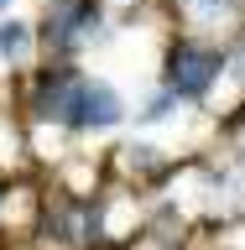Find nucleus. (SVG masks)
Segmentation results:
<instances>
[{
  "mask_svg": "<svg viewBox=\"0 0 245 250\" xmlns=\"http://www.w3.org/2000/svg\"><path fill=\"white\" fill-rule=\"evenodd\" d=\"M26 52H31V31L21 26V21H0V58L21 62Z\"/></svg>",
  "mask_w": 245,
  "mask_h": 250,
  "instance_id": "nucleus-3",
  "label": "nucleus"
},
{
  "mask_svg": "<svg viewBox=\"0 0 245 250\" xmlns=\"http://www.w3.org/2000/svg\"><path fill=\"white\" fill-rule=\"evenodd\" d=\"M167 109H172V94L162 89V94H156V99H152V104L141 109V120H162V115H167Z\"/></svg>",
  "mask_w": 245,
  "mask_h": 250,
  "instance_id": "nucleus-4",
  "label": "nucleus"
},
{
  "mask_svg": "<svg viewBox=\"0 0 245 250\" xmlns=\"http://www.w3.org/2000/svg\"><path fill=\"white\" fill-rule=\"evenodd\" d=\"M120 115H125L120 94L110 89L105 78H84V89H78V99H73L68 125H73V130H110V125H120Z\"/></svg>",
  "mask_w": 245,
  "mask_h": 250,
  "instance_id": "nucleus-2",
  "label": "nucleus"
},
{
  "mask_svg": "<svg viewBox=\"0 0 245 250\" xmlns=\"http://www.w3.org/2000/svg\"><path fill=\"white\" fill-rule=\"evenodd\" d=\"M224 73V52L203 42H178L167 52V94L172 99H203Z\"/></svg>",
  "mask_w": 245,
  "mask_h": 250,
  "instance_id": "nucleus-1",
  "label": "nucleus"
},
{
  "mask_svg": "<svg viewBox=\"0 0 245 250\" xmlns=\"http://www.w3.org/2000/svg\"><path fill=\"white\" fill-rule=\"evenodd\" d=\"M5 5H11V0H0V11H5Z\"/></svg>",
  "mask_w": 245,
  "mask_h": 250,
  "instance_id": "nucleus-5",
  "label": "nucleus"
}]
</instances>
